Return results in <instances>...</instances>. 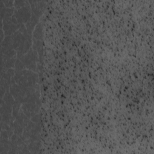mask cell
Returning a JSON list of instances; mask_svg holds the SVG:
<instances>
[{"mask_svg":"<svg viewBox=\"0 0 154 154\" xmlns=\"http://www.w3.org/2000/svg\"><path fill=\"white\" fill-rule=\"evenodd\" d=\"M37 76V75L31 71L23 70L16 72L14 79L18 85L25 87H30L34 85Z\"/></svg>","mask_w":154,"mask_h":154,"instance_id":"6da1fadb","label":"cell"},{"mask_svg":"<svg viewBox=\"0 0 154 154\" xmlns=\"http://www.w3.org/2000/svg\"><path fill=\"white\" fill-rule=\"evenodd\" d=\"M37 58V52L35 51L30 50L27 52V54L24 56L23 55L22 57L19 58L22 61H23L28 68L35 70V62Z\"/></svg>","mask_w":154,"mask_h":154,"instance_id":"7a4b0ae2","label":"cell"},{"mask_svg":"<svg viewBox=\"0 0 154 154\" xmlns=\"http://www.w3.org/2000/svg\"><path fill=\"white\" fill-rule=\"evenodd\" d=\"M37 102H26L23 103L22 106V111L28 117H33L38 112L39 106Z\"/></svg>","mask_w":154,"mask_h":154,"instance_id":"3957f363","label":"cell"},{"mask_svg":"<svg viewBox=\"0 0 154 154\" xmlns=\"http://www.w3.org/2000/svg\"><path fill=\"white\" fill-rule=\"evenodd\" d=\"M19 23L27 22L30 19V11L28 7H24L17 10L14 14Z\"/></svg>","mask_w":154,"mask_h":154,"instance_id":"277c9868","label":"cell"},{"mask_svg":"<svg viewBox=\"0 0 154 154\" xmlns=\"http://www.w3.org/2000/svg\"><path fill=\"white\" fill-rule=\"evenodd\" d=\"M11 35L13 42L14 49L17 50L21 42H22V40L23 38V34L19 31H17Z\"/></svg>","mask_w":154,"mask_h":154,"instance_id":"5b68a950","label":"cell"},{"mask_svg":"<svg viewBox=\"0 0 154 154\" xmlns=\"http://www.w3.org/2000/svg\"><path fill=\"white\" fill-rule=\"evenodd\" d=\"M0 111H1V115L11 114L12 111H13V109H12L11 106H10V105L6 104L5 103L4 100L2 99H1Z\"/></svg>","mask_w":154,"mask_h":154,"instance_id":"8992f818","label":"cell"},{"mask_svg":"<svg viewBox=\"0 0 154 154\" xmlns=\"http://www.w3.org/2000/svg\"><path fill=\"white\" fill-rule=\"evenodd\" d=\"M37 18L35 17V16H34V17L32 16L27 22H26V29L28 31V32L31 34L32 31L34 29V28L35 25V24L37 23Z\"/></svg>","mask_w":154,"mask_h":154,"instance_id":"52a82bcc","label":"cell"},{"mask_svg":"<svg viewBox=\"0 0 154 154\" xmlns=\"http://www.w3.org/2000/svg\"><path fill=\"white\" fill-rule=\"evenodd\" d=\"M2 99L4 100L6 104L11 106L13 105V104L15 102L14 98L13 97L12 94L10 93V92H9L8 91H6V93H5V94L2 97Z\"/></svg>","mask_w":154,"mask_h":154,"instance_id":"ba28073f","label":"cell"},{"mask_svg":"<svg viewBox=\"0 0 154 154\" xmlns=\"http://www.w3.org/2000/svg\"><path fill=\"white\" fill-rule=\"evenodd\" d=\"M0 13H1V20H2L5 18L11 17L13 13V9L11 8H8V7H4L1 10Z\"/></svg>","mask_w":154,"mask_h":154,"instance_id":"9c48e42d","label":"cell"},{"mask_svg":"<svg viewBox=\"0 0 154 154\" xmlns=\"http://www.w3.org/2000/svg\"><path fill=\"white\" fill-rule=\"evenodd\" d=\"M1 54L7 57H14L16 55L15 49L13 48H8L1 46Z\"/></svg>","mask_w":154,"mask_h":154,"instance_id":"30bf717a","label":"cell"},{"mask_svg":"<svg viewBox=\"0 0 154 154\" xmlns=\"http://www.w3.org/2000/svg\"><path fill=\"white\" fill-rule=\"evenodd\" d=\"M1 46L8 48H13V42L11 35H8L4 37L3 41L1 42Z\"/></svg>","mask_w":154,"mask_h":154,"instance_id":"8fae6325","label":"cell"},{"mask_svg":"<svg viewBox=\"0 0 154 154\" xmlns=\"http://www.w3.org/2000/svg\"><path fill=\"white\" fill-rule=\"evenodd\" d=\"M21 102H19V101H16L15 100L14 103L13 104V105L12 106V109H13V111H12V116L16 118V117L17 116V114L19 112V108H20V106Z\"/></svg>","mask_w":154,"mask_h":154,"instance_id":"7c38bea8","label":"cell"},{"mask_svg":"<svg viewBox=\"0 0 154 154\" xmlns=\"http://www.w3.org/2000/svg\"><path fill=\"white\" fill-rule=\"evenodd\" d=\"M34 37L37 39H41L42 37V29L40 25H37L35 28L34 32Z\"/></svg>","mask_w":154,"mask_h":154,"instance_id":"4fadbf2b","label":"cell"},{"mask_svg":"<svg viewBox=\"0 0 154 154\" xmlns=\"http://www.w3.org/2000/svg\"><path fill=\"white\" fill-rule=\"evenodd\" d=\"M25 65L23 61H22L19 59L16 60V61L15 65H14V68L16 71L23 70V69L25 68Z\"/></svg>","mask_w":154,"mask_h":154,"instance_id":"5bb4252c","label":"cell"},{"mask_svg":"<svg viewBox=\"0 0 154 154\" xmlns=\"http://www.w3.org/2000/svg\"><path fill=\"white\" fill-rule=\"evenodd\" d=\"M13 131L12 130H3L1 131V137L5 138H11L13 135Z\"/></svg>","mask_w":154,"mask_h":154,"instance_id":"9a60e30c","label":"cell"},{"mask_svg":"<svg viewBox=\"0 0 154 154\" xmlns=\"http://www.w3.org/2000/svg\"><path fill=\"white\" fill-rule=\"evenodd\" d=\"M0 83H1V86H2L4 88H5L7 90V91H8L9 88H10V87L11 85L7 80H5L2 77H1V78Z\"/></svg>","mask_w":154,"mask_h":154,"instance_id":"2e32d148","label":"cell"},{"mask_svg":"<svg viewBox=\"0 0 154 154\" xmlns=\"http://www.w3.org/2000/svg\"><path fill=\"white\" fill-rule=\"evenodd\" d=\"M1 129H3V130H12L9 124L1 120Z\"/></svg>","mask_w":154,"mask_h":154,"instance_id":"e0dca14e","label":"cell"},{"mask_svg":"<svg viewBox=\"0 0 154 154\" xmlns=\"http://www.w3.org/2000/svg\"><path fill=\"white\" fill-rule=\"evenodd\" d=\"M32 121L34 123H38V122L40 121V116L38 114H35L32 118Z\"/></svg>","mask_w":154,"mask_h":154,"instance_id":"ac0fdd59","label":"cell"},{"mask_svg":"<svg viewBox=\"0 0 154 154\" xmlns=\"http://www.w3.org/2000/svg\"><path fill=\"white\" fill-rule=\"evenodd\" d=\"M4 5L7 7H10L13 6V1H3Z\"/></svg>","mask_w":154,"mask_h":154,"instance_id":"d6986e66","label":"cell"},{"mask_svg":"<svg viewBox=\"0 0 154 154\" xmlns=\"http://www.w3.org/2000/svg\"><path fill=\"white\" fill-rule=\"evenodd\" d=\"M6 91H7V90L5 88H4L2 86H0V93H1V99H2L4 95L6 93Z\"/></svg>","mask_w":154,"mask_h":154,"instance_id":"ffe728a7","label":"cell"}]
</instances>
